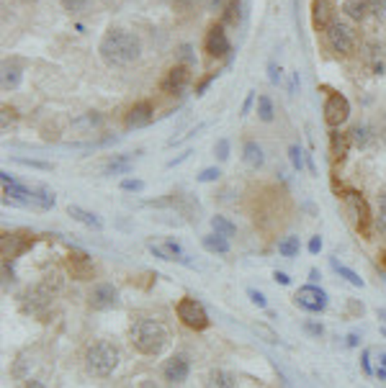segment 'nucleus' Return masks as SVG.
<instances>
[{"instance_id":"0eeeda50","label":"nucleus","mask_w":386,"mask_h":388,"mask_svg":"<svg viewBox=\"0 0 386 388\" xmlns=\"http://www.w3.org/2000/svg\"><path fill=\"white\" fill-rule=\"evenodd\" d=\"M345 201H348V206H351L353 216H356V226L358 232H361V237L363 240H371V229H373V216H371V208H368V201H365L363 196L358 191H348L345 193Z\"/></svg>"},{"instance_id":"423d86ee","label":"nucleus","mask_w":386,"mask_h":388,"mask_svg":"<svg viewBox=\"0 0 386 388\" xmlns=\"http://www.w3.org/2000/svg\"><path fill=\"white\" fill-rule=\"evenodd\" d=\"M322 113H324V124L329 129H340L351 116V103H348L343 93L329 90V95L324 98V106H322Z\"/></svg>"},{"instance_id":"ea45409f","label":"nucleus","mask_w":386,"mask_h":388,"mask_svg":"<svg viewBox=\"0 0 386 388\" xmlns=\"http://www.w3.org/2000/svg\"><path fill=\"white\" fill-rule=\"evenodd\" d=\"M288 157H291V165L296 170H301V165H304V157H301V149L293 144V147H288Z\"/></svg>"},{"instance_id":"8fccbe9b","label":"nucleus","mask_w":386,"mask_h":388,"mask_svg":"<svg viewBox=\"0 0 386 388\" xmlns=\"http://www.w3.org/2000/svg\"><path fill=\"white\" fill-rule=\"evenodd\" d=\"M26 388H47V386H44L42 381H29L26 383Z\"/></svg>"},{"instance_id":"864d4df0","label":"nucleus","mask_w":386,"mask_h":388,"mask_svg":"<svg viewBox=\"0 0 386 388\" xmlns=\"http://www.w3.org/2000/svg\"><path fill=\"white\" fill-rule=\"evenodd\" d=\"M381 260H384V265H386V254H381Z\"/></svg>"},{"instance_id":"9b49d317","label":"nucleus","mask_w":386,"mask_h":388,"mask_svg":"<svg viewBox=\"0 0 386 388\" xmlns=\"http://www.w3.org/2000/svg\"><path fill=\"white\" fill-rule=\"evenodd\" d=\"M188 80H191L188 64H175V67H170V70L165 72L163 83H160V90L168 93V95H175V93H180L186 88Z\"/></svg>"},{"instance_id":"1a4fd4ad","label":"nucleus","mask_w":386,"mask_h":388,"mask_svg":"<svg viewBox=\"0 0 386 388\" xmlns=\"http://www.w3.org/2000/svg\"><path fill=\"white\" fill-rule=\"evenodd\" d=\"M229 49H232V44H229V36L222 23L209 28L206 39H204V52H206L209 57H214V59H222V57L229 54Z\"/></svg>"},{"instance_id":"2f4dec72","label":"nucleus","mask_w":386,"mask_h":388,"mask_svg":"<svg viewBox=\"0 0 386 388\" xmlns=\"http://www.w3.org/2000/svg\"><path fill=\"white\" fill-rule=\"evenodd\" d=\"M376 226L386 232V191L379 196V213H376Z\"/></svg>"},{"instance_id":"a19ab883","label":"nucleus","mask_w":386,"mask_h":388,"mask_svg":"<svg viewBox=\"0 0 386 388\" xmlns=\"http://www.w3.org/2000/svg\"><path fill=\"white\" fill-rule=\"evenodd\" d=\"M247 296H250V301H252V304H255V306H260V309H265V306H268V301H265V296H263V293H260V290H247Z\"/></svg>"},{"instance_id":"603ef678","label":"nucleus","mask_w":386,"mask_h":388,"mask_svg":"<svg viewBox=\"0 0 386 388\" xmlns=\"http://www.w3.org/2000/svg\"><path fill=\"white\" fill-rule=\"evenodd\" d=\"M381 337H386V327H384V329H381Z\"/></svg>"},{"instance_id":"39448f33","label":"nucleus","mask_w":386,"mask_h":388,"mask_svg":"<svg viewBox=\"0 0 386 388\" xmlns=\"http://www.w3.org/2000/svg\"><path fill=\"white\" fill-rule=\"evenodd\" d=\"M324 36H327L329 49L335 52V54L348 57L353 49H356V31H353L351 23L332 21V26H329L327 31H324Z\"/></svg>"},{"instance_id":"72a5a7b5","label":"nucleus","mask_w":386,"mask_h":388,"mask_svg":"<svg viewBox=\"0 0 386 388\" xmlns=\"http://www.w3.org/2000/svg\"><path fill=\"white\" fill-rule=\"evenodd\" d=\"M368 6H371L373 16H376L379 21L386 23V0H368Z\"/></svg>"},{"instance_id":"09e8293b","label":"nucleus","mask_w":386,"mask_h":388,"mask_svg":"<svg viewBox=\"0 0 386 388\" xmlns=\"http://www.w3.org/2000/svg\"><path fill=\"white\" fill-rule=\"evenodd\" d=\"M281 80V70H276V64H271V83H279Z\"/></svg>"},{"instance_id":"3c124183","label":"nucleus","mask_w":386,"mask_h":388,"mask_svg":"<svg viewBox=\"0 0 386 388\" xmlns=\"http://www.w3.org/2000/svg\"><path fill=\"white\" fill-rule=\"evenodd\" d=\"M379 319L381 322H386V309H379Z\"/></svg>"},{"instance_id":"58836bf2","label":"nucleus","mask_w":386,"mask_h":388,"mask_svg":"<svg viewBox=\"0 0 386 388\" xmlns=\"http://www.w3.org/2000/svg\"><path fill=\"white\" fill-rule=\"evenodd\" d=\"M255 332H257V334H263L265 342H271V345H276V342H279V334L273 332V329H268L265 324H257V327H255Z\"/></svg>"},{"instance_id":"2eb2a0df","label":"nucleus","mask_w":386,"mask_h":388,"mask_svg":"<svg viewBox=\"0 0 386 388\" xmlns=\"http://www.w3.org/2000/svg\"><path fill=\"white\" fill-rule=\"evenodd\" d=\"M155 119V108H152L150 100H139L136 106L129 108L127 113V129H142L147 124H152Z\"/></svg>"},{"instance_id":"9d476101","label":"nucleus","mask_w":386,"mask_h":388,"mask_svg":"<svg viewBox=\"0 0 386 388\" xmlns=\"http://www.w3.org/2000/svg\"><path fill=\"white\" fill-rule=\"evenodd\" d=\"M293 301H296L301 309L317 314V311H324V306H327V293L322 288H317V286H304V288L296 290Z\"/></svg>"},{"instance_id":"c03bdc74","label":"nucleus","mask_w":386,"mask_h":388,"mask_svg":"<svg viewBox=\"0 0 386 388\" xmlns=\"http://www.w3.org/2000/svg\"><path fill=\"white\" fill-rule=\"evenodd\" d=\"M320 249H322V240H320V237H312V240H309V252L317 254Z\"/></svg>"},{"instance_id":"c85d7f7f","label":"nucleus","mask_w":386,"mask_h":388,"mask_svg":"<svg viewBox=\"0 0 386 388\" xmlns=\"http://www.w3.org/2000/svg\"><path fill=\"white\" fill-rule=\"evenodd\" d=\"M211 226H214V232L222 234V237H232V234L237 232V226L229 219H224V216H214V219H211Z\"/></svg>"},{"instance_id":"ddd939ff","label":"nucleus","mask_w":386,"mask_h":388,"mask_svg":"<svg viewBox=\"0 0 386 388\" xmlns=\"http://www.w3.org/2000/svg\"><path fill=\"white\" fill-rule=\"evenodd\" d=\"M67 270H70V276L75 278V281H90V278L95 276L90 257H88L86 252H80V249H72V252L67 254Z\"/></svg>"},{"instance_id":"aec40b11","label":"nucleus","mask_w":386,"mask_h":388,"mask_svg":"<svg viewBox=\"0 0 386 388\" xmlns=\"http://www.w3.org/2000/svg\"><path fill=\"white\" fill-rule=\"evenodd\" d=\"M134 167V157L131 155H119L103 167V175H127L129 170Z\"/></svg>"},{"instance_id":"20e7f679","label":"nucleus","mask_w":386,"mask_h":388,"mask_svg":"<svg viewBox=\"0 0 386 388\" xmlns=\"http://www.w3.org/2000/svg\"><path fill=\"white\" fill-rule=\"evenodd\" d=\"M175 314H178L180 322H183L188 329H193V332H204V329H209V324H211L206 309L191 296L180 298L178 306H175Z\"/></svg>"},{"instance_id":"7ed1b4c3","label":"nucleus","mask_w":386,"mask_h":388,"mask_svg":"<svg viewBox=\"0 0 386 388\" xmlns=\"http://www.w3.org/2000/svg\"><path fill=\"white\" fill-rule=\"evenodd\" d=\"M119 363H122V353H119V347H116L114 342L100 339V342L88 347L86 370L93 375V378H108V375L119 368Z\"/></svg>"},{"instance_id":"f8f14e48","label":"nucleus","mask_w":386,"mask_h":388,"mask_svg":"<svg viewBox=\"0 0 386 388\" xmlns=\"http://www.w3.org/2000/svg\"><path fill=\"white\" fill-rule=\"evenodd\" d=\"M188 373H191V360H188V355L183 353L168 358L163 365V375L168 383H183L188 378Z\"/></svg>"},{"instance_id":"c9c22d12","label":"nucleus","mask_w":386,"mask_h":388,"mask_svg":"<svg viewBox=\"0 0 386 388\" xmlns=\"http://www.w3.org/2000/svg\"><path fill=\"white\" fill-rule=\"evenodd\" d=\"M219 175H222V172H219V167H206L199 175V183H214V180H219Z\"/></svg>"},{"instance_id":"6e6552de","label":"nucleus","mask_w":386,"mask_h":388,"mask_svg":"<svg viewBox=\"0 0 386 388\" xmlns=\"http://www.w3.org/2000/svg\"><path fill=\"white\" fill-rule=\"evenodd\" d=\"M88 304L93 306L95 311H108L119 306V290L111 283H95L90 293H88Z\"/></svg>"},{"instance_id":"cd10ccee","label":"nucleus","mask_w":386,"mask_h":388,"mask_svg":"<svg viewBox=\"0 0 386 388\" xmlns=\"http://www.w3.org/2000/svg\"><path fill=\"white\" fill-rule=\"evenodd\" d=\"M273 100L268 95H260L257 98V119L260 121H273Z\"/></svg>"},{"instance_id":"6ab92c4d","label":"nucleus","mask_w":386,"mask_h":388,"mask_svg":"<svg viewBox=\"0 0 386 388\" xmlns=\"http://www.w3.org/2000/svg\"><path fill=\"white\" fill-rule=\"evenodd\" d=\"M242 160L247 167L257 170L260 165L265 163V155H263V147L257 144V141H245V147H242Z\"/></svg>"},{"instance_id":"5701e85b","label":"nucleus","mask_w":386,"mask_h":388,"mask_svg":"<svg viewBox=\"0 0 386 388\" xmlns=\"http://www.w3.org/2000/svg\"><path fill=\"white\" fill-rule=\"evenodd\" d=\"M67 213H70L72 219L75 221H80V224H86V226H90V229H100V219L95 216V213H90V211H86V208H80V206H70L67 208Z\"/></svg>"},{"instance_id":"a18cd8bd","label":"nucleus","mask_w":386,"mask_h":388,"mask_svg":"<svg viewBox=\"0 0 386 388\" xmlns=\"http://www.w3.org/2000/svg\"><path fill=\"white\" fill-rule=\"evenodd\" d=\"M307 332L309 334H317V337H320V334L324 332V329H322V324H312V322H307Z\"/></svg>"},{"instance_id":"de8ad7c7","label":"nucleus","mask_w":386,"mask_h":388,"mask_svg":"<svg viewBox=\"0 0 386 388\" xmlns=\"http://www.w3.org/2000/svg\"><path fill=\"white\" fill-rule=\"evenodd\" d=\"M252 100H255V93H250L247 98H245V106H242V113H247L250 111V106H252Z\"/></svg>"},{"instance_id":"c756f323","label":"nucleus","mask_w":386,"mask_h":388,"mask_svg":"<svg viewBox=\"0 0 386 388\" xmlns=\"http://www.w3.org/2000/svg\"><path fill=\"white\" fill-rule=\"evenodd\" d=\"M18 83H21V72L6 67L3 70V90H13V88H18Z\"/></svg>"},{"instance_id":"a878e982","label":"nucleus","mask_w":386,"mask_h":388,"mask_svg":"<svg viewBox=\"0 0 386 388\" xmlns=\"http://www.w3.org/2000/svg\"><path fill=\"white\" fill-rule=\"evenodd\" d=\"M299 237H283V240L279 242V252L283 254V257H296L299 254Z\"/></svg>"},{"instance_id":"a211bd4d","label":"nucleus","mask_w":386,"mask_h":388,"mask_svg":"<svg viewBox=\"0 0 386 388\" xmlns=\"http://www.w3.org/2000/svg\"><path fill=\"white\" fill-rule=\"evenodd\" d=\"M351 134H343L340 129H332L329 131V152H332V157L335 160H345V155H348V149H351Z\"/></svg>"},{"instance_id":"f3484780","label":"nucleus","mask_w":386,"mask_h":388,"mask_svg":"<svg viewBox=\"0 0 386 388\" xmlns=\"http://www.w3.org/2000/svg\"><path fill=\"white\" fill-rule=\"evenodd\" d=\"M31 237H18V234H3V257L13 260L23 252L26 247H31Z\"/></svg>"},{"instance_id":"37998d69","label":"nucleus","mask_w":386,"mask_h":388,"mask_svg":"<svg viewBox=\"0 0 386 388\" xmlns=\"http://www.w3.org/2000/svg\"><path fill=\"white\" fill-rule=\"evenodd\" d=\"M235 11H240V3H237V0H232V3L227 6V13H224V23L235 21Z\"/></svg>"},{"instance_id":"f704fd0d","label":"nucleus","mask_w":386,"mask_h":388,"mask_svg":"<svg viewBox=\"0 0 386 388\" xmlns=\"http://www.w3.org/2000/svg\"><path fill=\"white\" fill-rule=\"evenodd\" d=\"M75 127H88V129H95L100 127V116L98 113H88V116H83V119L75 121Z\"/></svg>"},{"instance_id":"f257e3e1","label":"nucleus","mask_w":386,"mask_h":388,"mask_svg":"<svg viewBox=\"0 0 386 388\" xmlns=\"http://www.w3.org/2000/svg\"><path fill=\"white\" fill-rule=\"evenodd\" d=\"M98 54L108 67H129L142 54V44L127 28H111L98 44Z\"/></svg>"},{"instance_id":"412c9836","label":"nucleus","mask_w":386,"mask_h":388,"mask_svg":"<svg viewBox=\"0 0 386 388\" xmlns=\"http://www.w3.org/2000/svg\"><path fill=\"white\" fill-rule=\"evenodd\" d=\"M343 11L351 16L353 21H363L365 16H368V11H371V6H368V0H345Z\"/></svg>"},{"instance_id":"393cba45","label":"nucleus","mask_w":386,"mask_h":388,"mask_svg":"<svg viewBox=\"0 0 386 388\" xmlns=\"http://www.w3.org/2000/svg\"><path fill=\"white\" fill-rule=\"evenodd\" d=\"M373 139L371 134V127H365V124H358V127H353L351 131V141L356 144V147H368Z\"/></svg>"},{"instance_id":"79ce46f5","label":"nucleus","mask_w":386,"mask_h":388,"mask_svg":"<svg viewBox=\"0 0 386 388\" xmlns=\"http://www.w3.org/2000/svg\"><path fill=\"white\" fill-rule=\"evenodd\" d=\"M214 152H216V157H219V160H227V157H229V141L227 139H219V141H216Z\"/></svg>"},{"instance_id":"dca6fc26","label":"nucleus","mask_w":386,"mask_h":388,"mask_svg":"<svg viewBox=\"0 0 386 388\" xmlns=\"http://www.w3.org/2000/svg\"><path fill=\"white\" fill-rule=\"evenodd\" d=\"M335 21V8L329 0H312V23L317 31H327Z\"/></svg>"},{"instance_id":"4468645a","label":"nucleus","mask_w":386,"mask_h":388,"mask_svg":"<svg viewBox=\"0 0 386 388\" xmlns=\"http://www.w3.org/2000/svg\"><path fill=\"white\" fill-rule=\"evenodd\" d=\"M150 252L155 254V257H160V260H168V262H180V265H191V260H188V254L183 252V247L180 245H175V242H152L150 245Z\"/></svg>"},{"instance_id":"49530a36","label":"nucleus","mask_w":386,"mask_h":388,"mask_svg":"<svg viewBox=\"0 0 386 388\" xmlns=\"http://www.w3.org/2000/svg\"><path fill=\"white\" fill-rule=\"evenodd\" d=\"M273 278H276V283H281V286H288V283H291V278H288L286 273H273Z\"/></svg>"},{"instance_id":"b1692460","label":"nucleus","mask_w":386,"mask_h":388,"mask_svg":"<svg viewBox=\"0 0 386 388\" xmlns=\"http://www.w3.org/2000/svg\"><path fill=\"white\" fill-rule=\"evenodd\" d=\"M201 245H204L206 252H216V254L229 252V242H227V237H222V234H209V237L201 240Z\"/></svg>"},{"instance_id":"f03ea898","label":"nucleus","mask_w":386,"mask_h":388,"mask_svg":"<svg viewBox=\"0 0 386 388\" xmlns=\"http://www.w3.org/2000/svg\"><path fill=\"white\" fill-rule=\"evenodd\" d=\"M170 342V332L168 327L158 319H139L131 327V345L136 353L142 355H160Z\"/></svg>"},{"instance_id":"473e14b6","label":"nucleus","mask_w":386,"mask_h":388,"mask_svg":"<svg viewBox=\"0 0 386 388\" xmlns=\"http://www.w3.org/2000/svg\"><path fill=\"white\" fill-rule=\"evenodd\" d=\"M88 0H62V8L67 13H80V11H86Z\"/></svg>"},{"instance_id":"e433bc0d","label":"nucleus","mask_w":386,"mask_h":388,"mask_svg":"<svg viewBox=\"0 0 386 388\" xmlns=\"http://www.w3.org/2000/svg\"><path fill=\"white\" fill-rule=\"evenodd\" d=\"M16 163L26 165V167H36V170H52L49 163H42V160H26V157H16Z\"/></svg>"},{"instance_id":"4c0bfd02","label":"nucleus","mask_w":386,"mask_h":388,"mask_svg":"<svg viewBox=\"0 0 386 388\" xmlns=\"http://www.w3.org/2000/svg\"><path fill=\"white\" fill-rule=\"evenodd\" d=\"M122 191H127V193H142L144 191V183H142V180H122Z\"/></svg>"},{"instance_id":"4be33fe9","label":"nucleus","mask_w":386,"mask_h":388,"mask_svg":"<svg viewBox=\"0 0 386 388\" xmlns=\"http://www.w3.org/2000/svg\"><path fill=\"white\" fill-rule=\"evenodd\" d=\"M206 388H237L235 375L227 370H211L206 378Z\"/></svg>"},{"instance_id":"bb28decb","label":"nucleus","mask_w":386,"mask_h":388,"mask_svg":"<svg viewBox=\"0 0 386 388\" xmlns=\"http://www.w3.org/2000/svg\"><path fill=\"white\" fill-rule=\"evenodd\" d=\"M332 268H335L337 273H340V276L345 278V281L351 283V286H356V288H363V278L358 276V273H353L351 268H345V265H340L337 260H332Z\"/></svg>"},{"instance_id":"7c9ffc66","label":"nucleus","mask_w":386,"mask_h":388,"mask_svg":"<svg viewBox=\"0 0 386 388\" xmlns=\"http://www.w3.org/2000/svg\"><path fill=\"white\" fill-rule=\"evenodd\" d=\"M376 353V368H373V375L376 378H381V381H386V350H373Z\"/></svg>"}]
</instances>
